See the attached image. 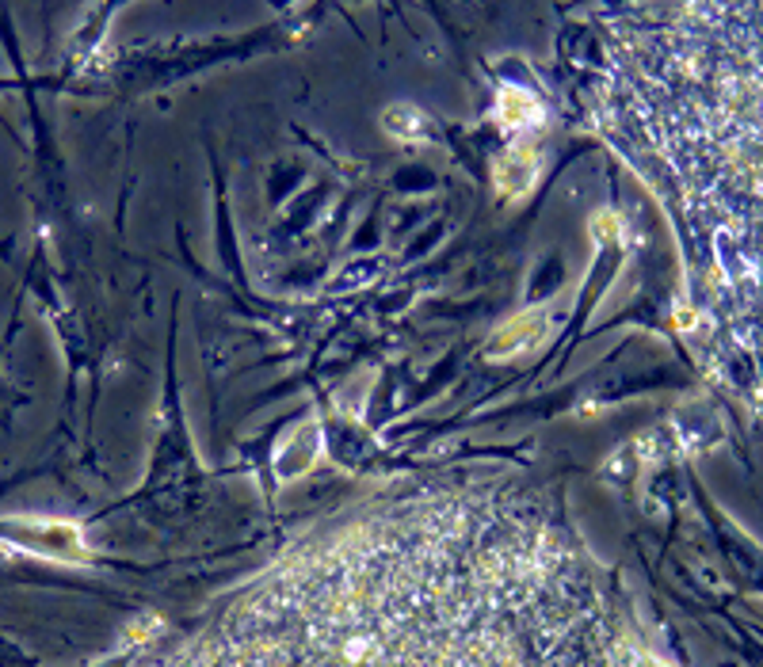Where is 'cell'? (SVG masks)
<instances>
[{
    "label": "cell",
    "mask_w": 763,
    "mask_h": 667,
    "mask_svg": "<svg viewBox=\"0 0 763 667\" xmlns=\"http://www.w3.org/2000/svg\"><path fill=\"white\" fill-rule=\"evenodd\" d=\"M172 667H653L569 527L500 488L374 504L287 553Z\"/></svg>",
    "instance_id": "6da1fadb"
},
{
    "label": "cell",
    "mask_w": 763,
    "mask_h": 667,
    "mask_svg": "<svg viewBox=\"0 0 763 667\" xmlns=\"http://www.w3.org/2000/svg\"><path fill=\"white\" fill-rule=\"evenodd\" d=\"M581 99L675 233L683 329L763 413V4H600Z\"/></svg>",
    "instance_id": "7a4b0ae2"
}]
</instances>
